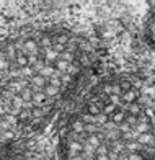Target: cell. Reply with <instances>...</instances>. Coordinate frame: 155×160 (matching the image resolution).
<instances>
[{"mask_svg": "<svg viewBox=\"0 0 155 160\" xmlns=\"http://www.w3.org/2000/svg\"><path fill=\"white\" fill-rule=\"evenodd\" d=\"M88 39L61 25L26 26L0 41V152L20 150L82 92Z\"/></svg>", "mask_w": 155, "mask_h": 160, "instance_id": "6da1fadb", "label": "cell"}, {"mask_svg": "<svg viewBox=\"0 0 155 160\" xmlns=\"http://www.w3.org/2000/svg\"><path fill=\"white\" fill-rule=\"evenodd\" d=\"M0 160H41L39 157H36L33 154H28L23 150H5L0 152Z\"/></svg>", "mask_w": 155, "mask_h": 160, "instance_id": "3957f363", "label": "cell"}, {"mask_svg": "<svg viewBox=\"0 0 155 160\" xmlns=\"http://www.w3.org/2000/svg\"><path fill=\"white\" fill-rule=\"evenodd\" d=\"M59 154L61 160H155V69L109 72L80 92Z\"/></svg>", "mask_w": 155, "mask_h": 160, "instance_id": "7a4b0ae2", "label": "cell"}]
</instances>
